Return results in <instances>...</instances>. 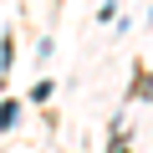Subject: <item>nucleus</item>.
Here are the masks:
<instances>
[{"mask_svg": "<svg viewBox=\"0 0 153 153\" xmlns=\"http://www.w3.org/2000/svg\"><path fill=\"white\" fill-rule=\"evenodd\" d=\"M16 117H21V102H16V97H5V102H0V133H10V128H16Z\"/></svg>", "mask_w": 153, "mask_h": 153, "instance_id": "obj_1", "label": "nucleus"}, {"mask_svg": "<svg viewBox=\"0 0 153 153\" xmlns=\"http://www.w3.org/2000/svg\"><path fill=\"white\" fill-rule=\"evenodd\" d=\"M51 87H56V82H46V76H41V82L31 87V102H36V107H41V102H51Z\"/></svg>", "mask_w": 153, "mask_h": 153, "instance_id": "obj_2", "label": "nucleus"}]
</instances>
